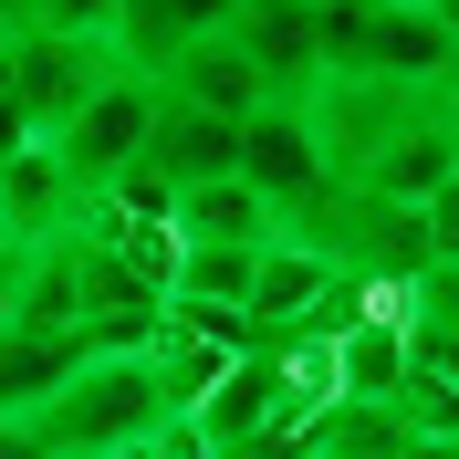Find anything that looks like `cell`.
Segmentation results:
<instances>
[{"label":"cell","instance_id":"2","mask_svg":"<svg viewBox=\"0 0 459 459\" xmlns=\"http://www.w3.org/2000/svg\"><path fill=\"white\" fill-rule=\"evenodd\" d=\"M0 74H11V105H22L31 146H53L84 115V94L115 74V53L105 42H53V31H0Z\"/></svg>","mask_w":459,"mask_h":459},{"label":"cell","instance_id":"7","mask_svg":"<svg viewBox=\"0 0 459 459\" xmlns=\"http://www.w3.org/2000/svg\"><path fill=\"white\" fill-rule=\"evenodd\" d=\"M449 178H459V105H418L344 188H366V199H386V209H429Z\"/></svg>","mask_w":459,"mask_h":459},{"label":"cell","instance_id":"15","mask_svg":"<svg viewBox=\"0 0 459 459\" xmlns=\"http://www.w3.org/2000/svg\"><path fill=\"white\" fill-rule=\"evenodd\" d=\"M115 11L126 0H0V31H53V42H105L115 53Z\"/></svg>","mask_w":459,"mask_h":459},{"label":"cell","instance_id":"3","mask_svg":"<svg viewBox=\"0 0 459 459\" xmlns=\"http://www.w3.org/2000/svg\"><path fill=\"white\" fill-rule=\"evenodd\" d=\"M146 126H157V84L115 63L105 84L84 94V115H74V126H63V136H53V157H63V168H74V178H84V199H105L115 178H126V168H136V157H146Z\"/></svg>","mask_w":459,"mask_h":459},{"label":"cell","instance_id":"9","mask_svg":"<svg viewBox=\"0 0 459 459\" xmlns=\"http://www.w3.org/2000/svg\"><path fill=\"white\" fill-rule=\"evenodd\" d=\"M126 178H136V188H157V199H188V188H209V178H240V126L188 115V105H168V94H157L146 157H136Z\"/></svg>","mask_w":459,"mask_h":459},{"label":"cell","instance_id":"4","mask_svg":"<svg viewBox=\"0 0 459 459\" xmlns=\"http://www.w3.org/2000/svg\"><path fill=\"white\" fill-rule=\"evenodd\" d=\"M240 63L261 74V105H314L324 94V0H240V22H230Z\"/></svg>","mask_w":459,"mask_h":459},{"label":"cell","instance_id":"6","mask_svg":"<svg viewBox=\"0 0 459 459\" xmlns=\"http://www.w3.org/2000/svg\"><path fill=\"white\" fill-rule=\"evenodd\" d=\"M407 376H418V334H407V303H376L366 324H344L324 344V397L334 407H397Z\"/></svg>","mask_w":459,"mask_h":459},{"label":"cell","instance_id":"14","mask_svg":"<svg viewBox=\"0 0 459 459\" xmlns=\"http://www.w3.org/2000/svg\"><path fill=\"white\" fill-rule=\"evenodd\" d=\"M418 429H407L397 407H324L314 418V459H407Z\"/></svg>","mask_w":459,"mask_h":459},{"label":"cell","instance_id":"1","mask_svg":"<svg viewBox=\"0 0 459 459\" xmlns=\"http://www.w3.org/2000/svg\"><path fill=\"white\" fill-rule=\"evenodd\" d=\"M157 429H168V397H157L146 355H84L53 397L31 407V438L53 459H136Z\"/></svg>","mask_w":459,"mask_h":459},{"label":"cell","instance_id":"16","mask_svg":"<svg viewBox=\"0 0 459 459\" xmlns=\"http://www.w3.org/2000/svg\"><path fill=\"white\" fill-rule=\"evenodd\" d=\"M407 314H418V324H438V334H459V261H438L429 282L407 292Z\"/></svg>","mask_w":459,"mask_h":459},{"label":"cell","instance_id":"8","mask_svg":"<svg viewBox=\"0 0 459 459\" xmlns=\"http://www.w3.org/2000/svg\"><path fill=\"white\" fill-rule=\"evenodd\" d=\"M94 220L84 178L63 168L53 146H22L11 168H0V251H53V240H74V230Z\"/></svg>","mask_w":459,"mask_h":459},{"label":"cell","instance_id":"13","mask_svg":"<svg viewBox=\"0 0 459 459\" xmlns=\"http://www.w3.org/2000/svg\"><path fill=\"white\" fill-rule=\"evenodd\" d=\"M168 240L178 251H261V240H282V220H272L240 178H209V188L168 199Z\"/></svg>","mask_w":459,"mask_h":459},{"label":"cell","instance_id":"12","mask_svg":"<svg viewBox=\"0 0 459 459\" xmlns=\"http://www.w3.org/2000/svg\"><path fill=\"white\" fill-rule=\"evenodd\" d=\"M157 94H168V105H188V115H220V126H251L261 115V74L251 63H240V42H188V53L168 63V74H157Z\"/></svg>","mask_w":459,"mask_h":459},{"label":"cell","instance_id":"5","mask_svg":"<svg viewBox=\"0 0 459 459\" xmlns=\"http://www.w3.org/2000/svg\"><path fill=\"white\" fill-rule=\"evenodd\" d=\"M240 188H251L261 209H272V220H303V209L324 199V188H334V178H324V146H314V126H303V115L292 105H261L251 126H240Z\"/></svg>","mask_w":459,"mask_h":459},{"label":"cell","instance_id":"17","mask_svg":"<svg viewBox=\"0 0 459 459\" xmlns=\"http://www.w3.org/2000/svg\"><path fill=\"white\" fill-rule=\"evenodd\" d=\"M0 459H53V449L31 438V418H0Z\"/></svg>","mask_w":459,"mask_h":459},{"label":"cell","instance_id":"11","mask_svg":"<svg viewBox=\"0 0 459 459\" xmlns=\"http://www.w3.org/2000/svg\"><path fill=\"white\" fill-rule=\"evenodd\" d=\"M334 282H344L334 261H324L314 240H292V230H282V240H272V251L251 261V303H240V314H251V324H261L272 344H292L303 324H314V303H324Z\"/></svg>","mask_w":459,"mask_h":459},{"label":"cell","instance_id":"10","mask_svg":"<svg viewBox=\"0 0 459 459\" xmlns=\"http://www.w3.org/2000/svg\"><path fill=\"white\" fill-rule=\"evenodd\" d=\"M230 22H240V0H126V11H115V63L157 84L188 42H220Z\"/></svg>","mask_w":459,"mask_h":459},{"label":"cell","instance_id":"18","mask_svg":"<svg viewBox=\"0 0 459 459\" xmlns=\"http://www.w3.org/2000/svg\"><path fill=\"white\" fill-rule=\"evenodd\" d=\"M407 459H459V449H449V438H418V449H407Z\"/></svg>","mask_w":459,"mask_h":459}]
</instances>
